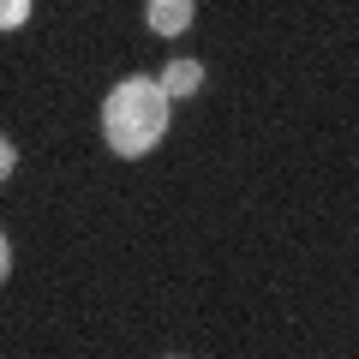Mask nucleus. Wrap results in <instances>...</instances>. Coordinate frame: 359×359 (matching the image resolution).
I'll list each match as a JSON object with an SVG mask.
<instances>
[{
	"instance_id": "1",
	"label": "nucleus",
	"mask_w": 359,
	"mask_h": 359,
	"mask_svg": "<svg viewBox=\"0 0 359 359\" xmlns=\"http://www.w3.org/2000/svg\"><path fill=\"white\" fill-rule=\"evenodd\" d=\"M168 120H174V96H168L156 78H120L114 90H108L102 102V138L114 156H126V162H138V156H150L156 144L168 138Z\"/></svg>"
},
{
	"instance_id": "3",
	"label": "nucleus",
	"mask_w": 359,
	"mask_h": 359,
	"mask_svg": "<svg viewBox=\"0 0 359 359\" xmlns=\"http://www.w3.org/2000/svg\"><path fill=\"white\" fill-rule=\"evenodd\" d=\"M156 84H162L168 96H192V90H204V66L198 60H168V72L156 78Z\"/></svg>"
},
{
	"instance_id": "2",
	"label": "nucleus",
	"mask_w": 359,
	"mask_h": 359,
	"mask_svg": "<svg viewBox=\"0 0 359 359\" xmlns=\"http://www.w3.org/2000/svg\"><path fill=\"white\" fill-rule=\"evenodd\" d=\"M144 18H150L156 36H186L192 30V0H150Z\"/></svg>"
},
{
	"instance_id": "6",
	"label": "nucleus",
	"mask_w": 359,
	"mask_h": 359,
	"mask_svg": "<svg viewBox=\"0 0 359 359\" xmlns=\"http://www.w3.org/2000/svg\"><path fill=\"white\" fill-rule=\"evenodd\" d=\"M6 269H13V245H6V233H0V282H6Z\"/></svg>"
},
{
	"instance_id": "5",
	"label": "nucleus",
	"mask_w": 359,
	"mask_h": 359,
	"mask_svg": "<svg viewBox=\"0 0 359 359\" xmlns=\"http://www.w3.org/2000/svg\"><path fill=\"white\" fill-rule=\"evenodd\" d=\"M13 162H18V156H13V144H6V138H0V180H6V174H13Z\"/></svg>"
},
{
	"instance_id": "4",
	"label": "nucleus",
	"mask_w": 359,
	"mask_h": 359,
	"mask_svg": "<svg viewBox=\"0 0 359 359\" xmlns=\"http://www.w3.org/2000/svg\"><path fill=\"white\" fill-rule=\"evenodd\" d=\"M30 18V0H0V30H18Z\"/></svg>"
}]
</instances>
